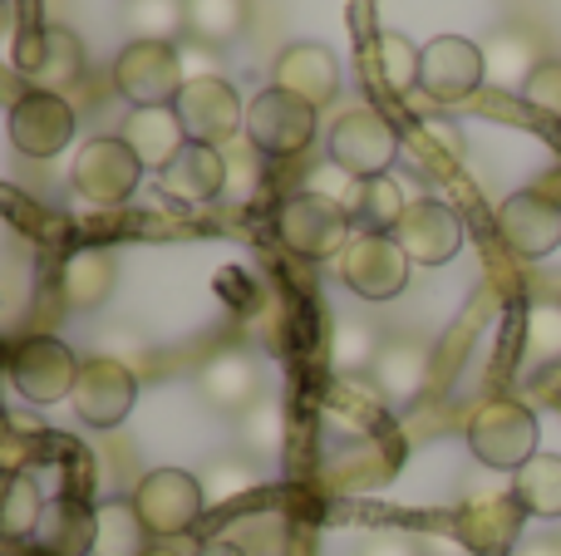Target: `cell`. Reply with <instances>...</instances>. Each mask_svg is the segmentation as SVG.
Instances as JSON below:
<instances>
[{
  "instance_id": "cell-31",
  "label": "cell",
  "mask_w": 561,
  "mask_h": 556,
  "mask_svg": "<svg viewBox=\"0 0 561 556\" xmlns=\"http://www.w3.org/2000/svg\"><path fill=\"white\" fill-rule=\"evenodd\" d=\"M404 193H399L394 177H369V183H359V197L355 207H350V222L359 227V232H389L394 236L399 217H404Z\"/></svg>"
},
{
  "instance_id": "cell-14",
  "label": "cell",
  "mask_w": 561,
  "mask_h": 556,
  "mask_svg": "<svg viewBox=\"0 0 561 556\" xmlns=\"http://www.w3.org/2000/svg\"><path fill=\"white\" fill-rule=\"evenodd\" d=\"M488 79L483 69V45L463 35H438L424 45V65H419V89L434 104H463L468 94H478V84Z\"/></svg>"
},
{
  "instance_id": "cell-23",
  "label": "cell",
  "mask_w": 561,
  "mask_h": 556,
  "mask_svg": "<svg viewBox=\"0 0 561 556\" xmlns=\"http://www.w3.org/2000/svg\"><path fill=\"white\" fill-rule=\"evenodd\" d=\"M369 370H375V384L385 399L414 404L419 390H424V380H428V350L419 340H385Z\"/></svg>"
},
{
  "instance_id": "cell-16",
  "label": "cell",
  "mask_w": 561,
  "mask_h": 556,
  "mask_svg": "<svg viewBox=\"0 0 561 556\" xmlns=\"http://www.w3.org/2000/svg\"><path fill=\"white\" fill-rule=\"evenodd\" d=\"M394 242L404 246L409 262H419V266H444V262H454L458 246H463V222H458V212H454L448 202L419 197V202H409L404 217H399Z\"/></svg>"
},
{
  "instance_id": "cell-3",
  "label": "cell",
  "mask_w": 561,
  "mask_h": 556,
  "mask_svg": "<svg viewBox=\"0 0 561 556\" xmlns=\"http://www.w3.org/2000/svg\"><path fill=\"white\" fill-rule=\"evenodd\" d=\"M276 236L286 242V252L306 256V262H325V256H340L355 236V222H350L345 207L325 202L316 193H296L276 207Z\"/></svg>"
},
{
  "instance_id": "cell-19",
  "label": "cell",
  "mask_w": 561,
  "mask_h": 556,
  "mask_svg": "<svg viewBox=\"0 0 561 556\" xmlns=\"http://www.w3.org/2000/svg\"><path fill=\"white\" fill-rule=\"evenodd\" d=\"M158 187H163V197H173V202H213V197H222V187H227L222 148L187 143L183 153L158 173Z\"/></svg>"
},
{
  "instance_id": "cell-20",
  "label": "cell",
  "mask_w": 561,
  "mask_h": 556,
  "mask_svg": "<svg viewBox=\"0 0 561 556\" xmlns=\"http://www.w3.org/2000/svg\"><path fill=\"white\" fill-rule=\"evenodd\" d=\"M118 138H124V143L134 148L138 163L153 167V173H163V167L187 148L178 108H134V114L124 118V128H118Z\"/></svg>"
},
{
  "instance_id": "cell-11",
  "label": "cell",
  "mask_w": 561,
  "mask_h": 556,
  "mask_svg": "<svg viewBox=\"0 0 561 556\" xmlns=\"http://www.w3.org/2000/svg\"><path fill=\"white\" fill-rule=\"evenodd\" d=\"M134 399H138V380L124 360L94 355V360L79 364V380H75L69 404H75V414L89 424V429H118V424L128 419V409H134Z\"/></svg>"
},
{
  "instance_id": "cell-8",
  "label": "cell",
  "mask_w": 561,
  "mask_h": 556,
  "mask_svg": "<svg viewBox=\"0 0 561 556\" xmlns=\"http://www.w3.org/2000/svg\"><path fill=\"white\" fill-rule=\"evenodd\" d=\"M247 138L262 158H296L310 148L316 138V108L306 99L286 94V89H262V94L247 104Z\"/></svg>"
},
{
  "instance_id": "cell-26",
  "label": "cell",
  "mask_w": 561,
  "mask_h": 556,
  "mask_svg": "<svg viewBox=\"0 0 561 556\" xmlns=\"http://www.w3.org/2000/svg\"><path fill=\"white\" fill-rule=\"evenodd\" d=\"M153 532L144 528L134 498H108L99 508V532H94V556H144Z\"/></svg>"
},
{
  "instance_id": "cell-4",
  "label": "cell",
  "mask_w": 561,
  "mask_h": 556,
  "mask_svg": "<svg viewBox=\"0 0 561 556\" xmlns=\"http://www.w3.org/2000/svg\"><path fill=\"white\" fill-rule=\"evenodd\" d=\"M10 65L30 89L59 94V89L79 84V74H84V39L69 25H30L20 30Z\"/></svg>"
},
{
  "instance_id": "cell-21",
  "label": "cell",
  "mask_w": 561,
  "mask_h": 556,
  "mask_svg": "<svg viewBox=\"0 0 561 556\" xmlns=\"http://www.w3.org/2000/svg\"><path fill=\"white\" fill-rule=\"evenodd\" d=\"M197 390H203V399L213 404V409L247 414L256 404V394H262V374H256V364L247 360L242 350H227V355H213V360L203 364Z\"/></svg>"
},
{
  "instance_id": "cell-6",
  "label": "cell",
  "mask_w": 561,
  "mask_h": 556,
  "mask_svg": "<svg viewBox=\"0 0 561 556\" xmlns=\"http://www.w3.org/2000/svg\"><path fill=\"white\" fill-rule=\"evenodd\" d=\"M340 281L359 296V301H394L409 286V256L389 232H355L350 246L335 256Z\"/></svg>"
},
{
  "instance_id": "cell-43",
  "label": "cell",
  "mask_w": 561,
  "mask_h": 556,
  "mask_svg": "<svg viewBox=\"0 0 561 556\" xmlns=\"http://www.w3.org/2000/svg\"><path fill=\"white\" fill-rule=\"evenodd\" d=\"M144 556H178V552H163V547H148Z\"/></svg>"
},
{
  "instance_id": "cell-7",
  "label": "cell",
  "mask_w": 561,
  "mask_h": 556,
  "mask_svg": "<svg viewBox=\"0 0 561 556\" xmlns=\"http://www.w3.org/2000/svg\"><path fill=\"white\" fill-rule=\"evenodd\" d=\"M178 118H183L187 143H207V148H227L232 138H242L247 128V104L232 89V79L207 74V79H187L178 94Z\"/></svg>"
},
{
  "instance_id": "cell-27",
  "label": "cell",
  "mask_w": 561,
  "mask_h": 556,
  "mask_svg": "<svg viewBox=\"0 0 561 556\" xmlns=\"http://www.w3.org/2000/svg\"><path fill=\"white\" fill-rule=\"evenodd\" d=\"M369 59H375V74L389 94H409V89H419L424 49H419L409 35H399V30H379L375 45H369Z\"/></svg>"
},
{
  "instance_id": "cell-42",
  "label": "cell",
  "mask_w": 561,
  "mask_h": 556,
  "mask_svg": "<svg viewBox=\"0 0 561 556\" xmlns=\"http://www.w3.org/2000/svg\"><path fill=\"white\" fill-rule=\"evenodd\" d=\"M197 556H247V552L237 547V542H207V547L197 552Z\"/></svg>"
},
{
  "instance_id": "cell-18",
  "label": "cell",
  "mask_w": 561,
  "mask_h": 556,
  "mask_svg": "<svg viewBox=\"0 0 561 556\" xmlns=\"http://www.w3.org/2000/svg\"><path fill=\"white\" fill-rule=\"evenodd\" d=\"M94 532H99V508L65 493V498L45 502L30 542L39 547V556H94Z\"/></svg>"
},
{
  "instance_id": "cell-2",
  "label": "cell",
  "mask_w": 561,
  "mask_h": 556,
  "mask_svg": "<svg viewBox=\"0 0 561 556\" xmlns=\"http://www.w3.org/2000/svg\"><path fill=\"white\" fill-rule=\"evenodd\" d=\"M183 55L158 39H128L124 55L114 59V89L134 108H173L183 94Z\"/></svg>"
},
{
  "instance_id": "cell-12",
  "label": "cell",
  "mask_w": 561,
  "mask_h": 556,
  "mask_svg": "<svg viewBox=\"0 0 561 556\" xmlns=\"http://www.w3.org/2000/svg\"><path fill=\"white\" fill-rule=\"evenodd\" d=\"M138 177H144V163L134 158V148H128L124 138H89L75 158L69 183H75V193L84 197V202L114 207V202H124V197H134Z\"/></svg>"
},
{
  "instance_id": "cell-24",
  "label": "cell",
  "mask_w": 561,
  "mask_h": 556,
  "mask_svg": "<svg viewBox=\"0 0 561 556\" xmlns=\"http://www.w3.org/2000/svg\"><path fill=\"white\" fill-rule=\"evenodd\" d=\"M537 65H542V55H537V39L527 35V30L503 25V30L488 35L483 69H488V79H493L497 89H527V79H533Z\"/></svg>"
},
{
  "instance_id": "cell-33",
  "label": "cell",
  "mask_w": 561,
  "mask_h": 556,
  "mask_svg": "<svg viewBox=\"0 0 561 556\" xmlns=\"http://www.w3.org/2000/svg\"><path fill=\"white\" fill-rule=\"evenodd\" d=\"M256 483H262V478H256L252 463H242V459H217L213 468L203 473V498H207V508H222V502L247 498Z\"/></svg>"
},
{
  "instance_id": "cell-36",
  "label": "cell",
  "mask_w": 561,
  "mask_h": 556,
  "mask_svg": "<svg viewBox=\"0 0 561 556\" xmlns=\"http://www.w3.org/2000/svg\"><path fill=\"white\" fill-rule=\"evenodd\" d=\"M242 443L252 453H280V443H286V414H280V404L256 399L242 414Z\"/></svg>"
},
{
  "instance_id": "cell-17",
  "label": "cell",
  "mask_w": 561,
  "mask_h": 556,
  "mask_svg": "<svg viewBox=\"0 0 561 556\" xmlns=\"http://www.w3.org/2000/svg\"><path fill=\"white\" fill-rule=\"evenodd\" d=\"M272 84L306 99L310 108H325L340 94V59L325 45H316V39H300V45H286L276 55Z\"/></svg>"
},
{
  "instance_id": "cell-25",
  "label": "cell",
  "mask_w": 561,
  "mask_h": 556,
  "mask_svg": "<svg viewBox=\"0 0 561 556\" xmlns=\"http://www.w3.org/2000/svg\"><path fill=\"white\" fill-rule=\"evenodd\" d=\"M513 498L527 518L557 522L561 518V459L557 453H537L513 473Z\"/></svg>"
},
{
  "instance_id": "cell-5",
  "label": "cell",
  "mask_w": 561,
  "mask_h": 556,
  "mask_svg": "<svg viewBox=\"0 0 561 556\" xmlns=\"http://www.w3.org/2000/svg\"><path fill=\"white\" fill-rule=\"evenodd\" d=\"M399 158V134L379 108H345L330 128V163L345 167L350 177L369 183V177H385L389 163Z\"/></svg>"
},
{
  "instance_id": "cell-15",
  "label": "cell",
  "mask_w": 561,
  "mask_h": 556,
  "mask_svg": "<svg viewBox=\"0 0 561 556\" xmlns=\"http://www.w3.org/2000/svg\"><path fill=\"white\" fill-rule=\"evenodd\" d=\"M497 232L513 256L542 262L561 246V202L547 193H513L497 207Z\"/></svg>"
},
{
  "instance_id": "cell-30",
  "label": "cell",
  "mask_w": 561,
  "mask_h": 556,
  "mask_svg": "<svg viewBox=\"0 0 561 556\" xmlns=\"http://www.w3.org/2000/svg\"><path fill=\"white\" fill-rule=\"evenodd\" d=\"M39 512H45V502H39L35 478L30 473H5V483H0V537L5 542L35 537Z\"/></svg>"
},
{
  "instance_id": "cell-41",
  "label": "cell",
  "mask_w": 561,
  "mask_h": 556,
  "mask_svg": "<svg viewBox=\"0 0 561 556\" xmlns=\"http://www.w3.org/2000/svg\"><path fill=\"white\" fill-rule=\"evenodd\" d=\"M513 556H561V542L557 537H537V542H523Z\"/></svg>"
},
{
  "instance_id": "cell-44",
  "label": "cell",
  "mask_w": 561,
  "mask_h": 556,
  "mask_svg": "<svg viewBox=\"0 0 561 556\" xmlns=\"http://www.w3.org/2000/svg\"><path fill=\"white\" fill-rule=\"evenodd\" d=\"M0 30H5V5H0Z\"/></svg>"
},
{
  "instance_id": "cell-1",
  "label": "cell",
  "mask_w": 561,
  "mask_h": 556,
  "mask_svg": "<svg viewBox=\"0 0 561 556\" xmlns=\"http://www.w3.org/2000/svg\"><path fill=\"white\" fill-rule=\"evenodd\" d=\"M468 449L483 468L517 473L527 459H537V414L517 399H488L468 419Z\"/></svg>"
},
{
  "instance_id": "cell-9",
  "label": "cell",
  "mask_w": 561,
  "mask_h": 556,
  "mask_svg": "<svg viewBox=\"0 0 561 556\" xmlns=\"http://www.w3.org/2000/svg\"><path fill=\"white\" fill-rule=\"evenodd\" d=\"M134 508L153 537H183L207 508L203 478H197V473H183V468H153L138 478Z\"/></svg>"
},
{
  "instance_id": "cell-13",
  "label": "cell",
  "mask_w": 561,
  "mask_h": 556,
  "mask_svg": "<svg viewBox=\"0 0 561 556\" xmlns=\"http://www.w3.org/2000/svg\"><path fill=\"white\" fill-rule=\"evenodd\" d=\"M79 118L69 108L65 94H45V89H30L10 104V143L25 158H55L69 148Z\"/></svg>"
},
{
  "instance_id": "cell-35",
  "label": "cell",
  "mask_w": 561,
  "mask_h": 556,
  "mask_svg": "<svg viewBox=\"0 0 561 556\" xmlns=\"http://www.w3.org/2000/svg\"><path fill=\"white\" fill-rule=\"evenodd\" d=\"M222 163H227L222 193L232 197V202H247V197L256 193V183H262V153L252 148V138H232V143L222 148Z\"/></svg>"
},
{
  "instance_id": "cell-37",
  "label": "cell",
  "mask_w": 561,
  "mask_h": 556,
  "mask_svg": "<svg viewBox=\"0 0 561 556\" xmlns=\"http://www.w3.org/2000/svg\"><path fill=\"white\" fill-rule=\"evenodd\" d=\"M523 350H527V360H533V364L561 360V305H533Z\"/></svg>"
},
{
  "instance_id": "cell-45",
  "label": "cell",
  "mask_w": 561,
  "mask_h": 556,
  "mask_svg": "<svg viewBox=\"0 0 561 556\" xmlns=\"http://www.w3.org/2000/svg\"><path fill=\"white\" fill-rule=\"evenodd\" d=\"M0 5H5V0H0Z\"/></svg>"
},
{
  "instance_id": "cell-22",
  "label": "cell",
  "mask_w": 561,
  "mask_h": 556,
  "mask_svg": "<svg viewBox=\"0 0 561 556\" xmlns=\"http://www.w3.org/2000/svg\"><path fill=\"white\" fill-rule=\"evenodd\" d=\"M114 276H118L114 252L84 246V252H75L59 266V296H65L69 311H99L108 301V291H114Z\"/></svg>"
},
{
  "instance_id": "cell-40",
  "label": "cell",
  "mask_w": 561,
  "mask_h": 556,
  "mask_svg": "<svg viewBox=\"0 0 561 556\" xmlns=\"http://www.w3.org/2000/svg\"><path fill=\"white\" fill-rule=\"evenodd\" d=\"M359 556H414V547L404 537H375Z\"/></svg>"
},
{
  "instance_id": "cell-38",
  "label": "cell",
  "mask_w": 561,
  "mask_h": 556,
  "mask_svg": "<svg viewBox=\"0 0 561 556\" xmlns=\"http://www.w3.org/2000/svg\"><path fill=\"white\" fill-rule=\"evenodd\" d=\"M523 99L537 108V114H547V118H557L561 124V59H542V65L533 69Z\"/></svg>"
},
{
  "instance_id": "cell-10",
  "label": "cell",
  "mask_w": 561,
  "mask_h": 556,
  "mask_svg": "<svg viewBox=\"0 0 561 556\" xmlns=\"http://www.w3.org/2000/svg\"><path fill=\"white\" fill-rule=\"evenodd\" d=\"M79 355L55 335H30L10 350V380H15L25 404H59L75 394L79 380Z\"/></svg>"
},
{
  "instance_id": "cell-28",
  "label": "cell",
  "mask_w": 561,
  "mask_h": 556,
  "mask_svg": "<svg viewBox=\"0 0 561 556\" xmlns=\"http://www.w3.org/2000/svg\"><path fill=\"white\" fill-rule=\"evenodd\" d=\"M183 15H187V35L197 45H232L247 30L252 5L247 0H183Z\"/></svg>"
},
{
  "instance_id": "cell-34",
  "label": "cell",
  "mask_w": 561,
  "mask_h": 556,
  "mask_svg": "<svg viewBox=\"0 0 561 556\" xmlns=\"http://www.w3.org/2000/svg\"><path fill=\"white\" fill-rule=\"evenodd\" d=\"M375 355H379V340L369 335V325H359V321L335 325V335H330V364L340 374H355L365 364H375Z\"/></svg>"
},
{
  "instance_id": "cell-39",
  "label": "cell",
  "mask_w": 561,
  "mask_h": 556,
  "mask_svg": "<svg viewBox=\"0 0 561 556\" xmlns=\"http://www.w3.org/2000/svg\"><path fill=\"white\" fill-rule=\"evenodd\" d=\"M306 193H316V197H325V202H335V207H355V197H359V177H350L345 167H335V163H325V167H316V177L306 183Z\"/></svg>"
},
{
  "instance_id": "cell-32",
  "label": "cell",
  "mask_w": 561,
  "mask_h": 556,
  "mask_svg": "<svg viewBox=\"0 0 561 556\" xmlns=\"http://www.w3.org/2000/svg\"><path fill=\"white\" fill-rule=\"evenodd\" d=\"M124 30H128V39L173 45V39L187 30L183 0H124Z\"/></svg>"
},
{
  "instance_id": "cell-29",
  "label": "cell",
  "mask_w": 561,
  "mask_h": 556,
  "mask_svg": "<svg viewBox=\"0 0 561 556\" xmlns=\"http://www.w3.org/2000/svg\"><path fill=\"white\" fill-rule=\"evenodd\" d=\"M527 512L517 508V498H493L483 508H473L463 518V537L483 552H507L517 542V528H523Z\"/></svg>"
}]
</instances>
